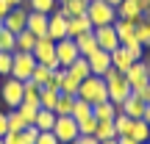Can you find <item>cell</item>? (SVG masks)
Here are the masks:
<instances>
[{"label":"cell","instance_id":"6da1fadb","mask_svg":"<svg viewBox=\"0 0 150 144\" xmlns=\"http://www.w3.org/2000/svg\"><path fill=\"white\" fill-rule=\"evenodd\" d=\"M103 80H106V91H108V100L114 103V105H120V103L125 100V97L131 94V83H128V78H125L120 70H108L106 75H103ZM122 111V108H120Z\"/></svg>","mask_w":150,"mask_h":144},{"label":"cell","instance_id":"7a4b0ae2","mask_svg":"<svg viewBox=\"0 0 150 144\" xmlns=\"http://www.w3.org/2000/svg\"><path fill=\"white\" fill-rule=\"evenodd\" d=\"M86 17H89L92 28H103V25H114L117 20V8L106 0H89L86 6Z\"/></svg>","mask_w":150,"mask_h":144},{"label":"cell","instance_id":"3957f363","mask_svg":"<svg viewBox=\"0 0 150 144\" xmlns=\"http://www.w3.org/2000/svg\"><path fill=\"white\" fill-rule=\"evenodd\" d=\"M78 97H81V100H86L89 105H97V103L108 100L106 80L97 78V75H89L86 80H81V86H78Z\"/></svg>","mask_w":150,"mask_h":144},{"label":"cell","instance_id":"277c9868","mask_svg":"<svg viewBox=\"0 0 150 144\" xmlns=\"http://www.w3.org/2000/svg\"><path fill=\"white\" fill-rule=\"evenodd\" d=\"M0 97H3V103L8 105V111H14V108H20L22 97H25V83L17 78H3V83H0Z\"/></svg>","mask_w":150,"mask_h":144},{"label":"cell","instance_id":"5b68a950","mask_svg":"<svg viewBox=\"0 0 150 144\" xmlns=\"http://www.w3.org/2000/svg\"><path fill=\"white\" fill-rule=\"evenodd\" d=\"M33 58L36 64L47 67V70H59V58H56V42L50 36L36 39V47H33Z\"/></svg>","mask_w":150,"mask_h":144},{"label":"cell","instance_id":"8992f818","mask_svg":"<svg viewBox=\"0 0 150 144\" xmlns=\"http://www.w3.org/2000/svg\"><path fill=\"white\" fill-rule=\"evenodd\" d=\"M125 78H128V83H131V91L139 94L142 100H145V89H147V83H150V75H147L145 61H134L131 70L125 72Z\"/></svg>","mask_w":150,"mask_h":144},{"label":"cell","instance_id":"52a82bcc","mask_svg":"<svg viewBox=\"0 0 150 144\" xmlns=\"http://www.w3.org/2000/svg\"><path fill=\"white\" fill-rule=\"evenodd\" d=\"M53 136L59 139L61 144H70L78 139V119L75 117H56V125H53Z\"/></svg>","mask_w":150,"mask_h":144},{"label":"cell","instance_id":"ba28073f","mask_svg":"<svg viewBox=\"0 0 150 144\" xmlns=\"http://www.w3.org/2000/svg\"><path fill=\"white\" fill-rule=\"evenodd\" d=\"M33 70H36V58H33V53H14L11 78H17V80H22V83H25V80L31 78Z\"/></svg>","mask_w":150,"mask_h":144},{"label":"cell","instance_id":"9c48e42d","mask_svg":"<svg viewBox=\"0 0 150 144\" xmlns=\"http://www.w3.org/2000/svg\"><path fill=\"white\" fill-rule=\"evenodd\" d=\"M78 55H81V53H78L75 39L67 36V39H59V42H56V58H59V67H64V70H67V67H70Z\"/></svg>","mask_w":150,"mask_h":144},{"label":"cell","instance_id":"30bf717a","mask_svg":"<svg viewBox=\"0 0 150 144\" xmlns=\"http://www.w3.org/2000/svg\"><path fill=\"white\" fill-rule=\"evenodd\" d=\"M25 25H28V8L25 6H14V8L3 17V28H8L11 33L25 31Z\"/></svg>","mask_w":150,"mask_h":144},{"label":"cell","instance_id":"8fae6325","mask_svg":"<svg viewBox=\"0 0 150 144\" xmlns=\"http://www.w3.org/2000/svg\"><path fill=\"white\" fill-rule=\"evenodd\" d=\"M95 42H97V50H106V53L117 50V47H120V39H117V31H114V25L95 28Z\"/></svg>","mask_w":150,"mask_h":144},{"label":"cell","instance_id":"7c38bea8","mask_svg":"<svg viewBox=\"0 0 150 144\" xmlns=\"http://www.w3.org/2000/svg\"><path fill=\"white\" fill-rule=\"evenodd\" d=\"M114 31H117V39H120V44L122 47H131V44H136L139 39H136V22H131V20H114Z\"/></svg>","mask_w":150,"mask_h":144},{"label":"cell","instance_id":"4fadbf2b","mask_svg":"<svg viewBox=\"0 0 150 144\" xmlns=\"http://www.w3.org/2000/svg\"><path fill=\"white\" fill-rule=\"evenodd\" d=\"M47 36L53 39V42L67 39V14L61 8H56L53 14H50V20H47Z\"/></svg>","mask_w":150,"mask_h":144},{"label":"cell","instance_id":"5bb4252c","mask_svg":"<svg viewBox=\"0 0 150 144\" xmlns=\"http://www.w3.org/2000/svg\"><path fill=\"white\" fill-rule=\"evenodd\" d=\"M86 61H89L92 75H97V78H103L111 70V53H106V50H95L92 55H86Z\"/></svg>","mask_w":150,"mask_h":144},{"label":"cell","instance_id":"9a60e30c","mask_svg":"<svg viewBox=\"0 0 150 144\" xmlns=\"http://www.w3.org/2000/svg\"><path fill=\"white\" fill-rule=\"evenodd\" d=\"M145 105H147V103L142 100L139 94H134V91H131V94L125 97L122 103H120L122 114H125V117H131V119H142V114H145Z\"/></svg>","mask_w":150,"mask_h":144},{"label":"cell","instance_id":"2e32d148","mask_svg":"<svg viewBox=\"0 0 150 144\" xmlns=\"http://www.w3.org/2000/svg\"><path fill=\"white\" fill-rule=\"evenodd\" d=\"M47 20H50V14H39V11H28V31L33 33L36 39H42V36H47Z\"/></svg>","mask_w":150,"mask_h":144},{"label":"cell","instance_id":"e0dca14e","mask_svg":"<svg viewBox=\"0 0 150 144\" xmlns=\"http://www.w3.org/2000/svg\"><path fill=\"white\" fill-rule=\"evenodd\" d=\"M142 6H139V0H122V3L117 6V17L120 20H131V22H139L142 20Z\"/></svg>","mask_w":150,"mask_h":144},{"label":"cell","instance_id":"ac0fdd59","mask_svg":"<svg viewBox=\"0 0 150 144\" xmlns=\"http://www.w3.org/2000/svg\"><path fill=\"white\" fill-rule=\"evenodd\" d=\"M86 31H95L86 14H81V17H67V36H70V39L81 36V33H86Z\"/></svg>","mask_w":150,"mask_h":144},{"label":"cell","instance_id":"d6986e66","mask_svg":"<svg viewBox=\"0 0 150 144\" xmlns=\"http://www.w3.org/2000/svg\"><path fill=\"white\" fill-rule=\"evenodd\" d=\"M131 64H134V58H131V53L122 47V44H120L117 50H111V67H114V70H120V72L125 75V72L131 70Z\"/></svg>","mask_w":150,"mask_h":144},{"label":"cell","instance_id":"ffe728a7","mask_svg":"<svg viewBox=\"0 0 150 144\" xmlns=\"http://www.w3.org/2000/svg\"><path fill=\"white\" fill-rule=\"evenodd\" d=\"M67 72H70V78H75L81 83V80H86L92 75V70H89V61H86V55H78V58L72 61L70 67H67Z\"/></svg>","mask_w":150,"mask_h":144},{"label":"cell","instance_id":"44dd1931","mask_svg":"<svg viewBox=\"0 0 150 144\" xmlns=\"http://www.w3.org/2000/svg\"><path fill=\"white\" fill-rule=\"evenodd\" d=\"M120 114V105H114L111 100H103V103H97V105H92V117L100 122V119H114Z\"/></svg>","mask_w":150,"mask_h":144},{"label":"cell","instance_id":"7402d4cb","mask_svg":"<svg viewBox=\"0 0 150 144\" xmlns=\"http://www.w3.org/2000/svg\"><path fill=\"white\" fill-rule=\"evenodd\" d=\"M75 44H78V53L81 55H92L97 50V42H95V31H86L81 36H75Z\"/></svg>","mask_w":150,"mask_h":144},{"label":"cell","instance_id":"603a6c76","mask_svg":"<svg viewBox=\"0 0 150 144\" xmlns=\"http://www.w3.org/2000/svg\"><path fill=\"white\" fill-rule=\"evenodd\" d=\"M131 139H136L139 144H147L150 141V125L145 122V119H134V122H131Z\"/></svg>","mask_w":150,"mask_h":144},{"label":"cell","instance_id":"cb8c5ba5","mask_svg":"<svg viewBox=\"0 0 150 144\" xmlns=\"http://www.w3.org/2000/svg\"><path fill=\"white\" fill-rule=\"evenodd\" d=\"M61 91L59 89H50V86H45V89H39V105L47 108V111H56V103H59Z\"/></svg>","mask_w":150,"mask_h":144},{"label":"cell","instance_id":"d4e9b609","mask_svg":"<svg viewBox=\"0 0 150 144\" xmlns=\"http://www.w3.org/2000/svg\"><path fill=\"white\" fill-rule=\"evenodd\" d=\"M25 6L28 11H39V14H53L56 8H59V0H25Z\"/></svg>","mask_w":150,"mask_h":144},{"label":"cell","instance_id":"484cf974","mask_svg":"<svg viewBox=\"0 0 150 144\" xmlns=\"http://www.w3.org/2000/svg\"><path fill=\"white\" fill-rule=\"evenodd\" d=\"M33 47H36V36H33L28 28L17 33V50L14 53H33Z\"/></svg>","mask_w":150,"mask_h":144},{"label":"cell","instance_id":"4316f807","mask_svg":"<svg viewBox=\"0 0 150 144\" xmlns=\"http://www.w3.org/2000/svg\"><path fill=\"white\" fill-rule=\"evenodd\" d=\"M50 75H53V70H47V67L36 64V70L31 72V78H28V83H33L36 89H45V86L50 83Z\"/></svg>","mask_w":150,"mask_h":144},{"label":"cell","instance_id":"83f0119b","mask_svg":"<svg viewBox=\"0 0 150 144\" xmlns=\"http://www.w3.org/2000/svg\"><path fill=\"white\" fill-rule=\"evenodd\" d=\"M95 139H97V141H108V139H117V130H114V119H100V122H97Z\"/></svg>","mask_w":150,"mask_h":144},{"label":"cell","instance_id":"f1b7e54d","mask_svg":"<svg viewBox=\"0 0 150 144\" xmlns=\"http://www.w3.org/2000/svg\"><path fill=\"white\" fill-rule=\"evenodd\" d=\"M33 125H36L39 130H53V125H56V111L39 108V114H36V119H33Z\"/></svg>","mask_w":150,"mask_h":144},{"label":"cell","instance_id":"f546056e","mask_svg":"<svg viewBox=\"0 0 150 144\" xmlns=\"http://www.w3.org/2000/svg\"><path fill=\"white\" fill-rule=\"evenodd\" d=\"M86 6H89V0H67L59 8L64 11L67 17H81V14H86Z\"/></svg>","mask_w":150,"mask_h":144},{"label":"cell","instance_id":"4dcf8cb0","mask_svg":"<svg viewBox=\"0 0 150 144\" xmlns=\"http://www.w3.org/2000/svg\"><path fill=\"white\" fill-rule=\"evenodd\" d=\"M14 50H17V33L3 28L0 31V53H14Z\"/></svg>","mask_w":150,"mask_h":144},{"label":"cell","instance_id":"1f68e13d","mask_svg":"<svg viewBox=\"0 0 150 144\" xmlns=\"http://www.w3.org/2000/svg\"><path fill=\"white\" fill-rule=\"evenodd\" d=\"M72 105H75V97L72 94H61L59 103H56V117H70Z\"/></svg>","mask_w":150,"mask_h":144},{"label":"cell","instance_id":"d6a6232c","mask_svg":"<svg viewBox=\"0 0 150 144\" xmlns=\"http://www.w3.org/2000/svg\"><path fill=\"white\" fill-rule=\"evenodd\" d=\"M136 39H139V44H142L145 50L150 47V22L145 20V17L136 22Z\"/></svg>","mask_w":150,"mask_h":144},{"label":"cell","instance_id":"836d02e7","mask_svg":"<svg viewBox=\"0 0 150 144\" xmlns=\"http://www.w3.org/2000/svg\"><path fill=\"white\" fill-rule=\"evenodd\" d=\"M70 117H75L81 122V119H86V117H92V105L86 100H81V97H75V105H72V114Z\"/></svg>","mask_w":150,"mask_h":144},{"label":"cell","instance_id":"e575fe53","mask_svg":"<svg viewBox=\"0 0 150 144\" xmlns=\"http://www.w3.org/2000/svg\"><path fill=\"white\" fill-rule=\"evenodd\" d=\"M131 122H134V119L125 117V114L120 111L117 117H114V130H117V136H128L131 133Z\"/></svg>","mask_w":150,"mask_h":144},{"label":"cell","instance_id":"d590c367","mask_svg":"<svg viewBox=\"0 0 150 144\" xmlns=\"http://www.w3.org/2000/svg\"><path fill=\"white\" fill-rule=\"evenodd\" d=\"M28 128V122L20 117V111H8V133H20V130H25Z\"/></svg>","mask_w":150,"mask_h":144},{"label":"cell","instance_id":"8d00e7d4","mask_svg":"<svg viewBox=\"0 0 150 144\" xmlns=\"http://www.w3.org/2000/svg\"><path fill=\"white\" fill-rule=\"evenodd\" d=\"M78 80H75V78H70V72H67L64 75V80H61V86H59V91H61V94H72V97H78Z\"/></svg>","mask_w":150,"mask_h":144},{"label":"cell","instance_id":"74e56055","mask_svg":"<svg viewBox=\"0 0 150 144\" xmlns=\"http://www.w3.org/2000/svg\"><path fill=\"white\" fill-rule=\"evenodd\" d=\"M95 130H97V119L95 117H86V119L78 122V133L81 136H95Z\"/></svg>","mask_w":150,"mask_h":144},{"label":"cell","instance_id":"f35d334b","mask_svg":"<svg viewBox=\"0 0 150 144\" xmlns=\"http://www.w3.org/2000/svg\"><path fill=\"white\" fill-rule=\"evenodd\" d=\"M14 67V53H0V78H8Z\"/></svg>","mask_w":150,"mask_h":144},{"label":"cell","instance_id":"ab89813d","mask_svg":"<svg viewBox=\"0 0 150 144\" xmlns=\"http://www.w3.org/2000/svg\"><path fill=\"white\" fill-rule=\"evenodd\" d=\"M3 144H33V141L25 136V130H20V133H6L3 136Z\"/></svg>","mask_w":150,"mask_h":144},{"label":"cell","instance_id":"60d3db41","mask_svg":"<svg viewBox=\"0 0 150 144\" xmlns=\"http://www.w3.org/2000/svg\"><path fill=\"white\" fill-rule=\"evenodd\" d=\"M125 50L131 53V58H134V61H145V47H142L139 42H136V44H131V47H125Z\"/></svg>","mask_w":150,"mask_h":144},{"label":"cell","instance_id":"b9f144b4","mask_svg":"<svg viewBox=\"0 0 150 144\" xmlns=\"http://www.w3.org/2000/svg\"><path fill=\"white\" fill-rule=\"evenodd\" d=\"M36 144H61V141L53 136V130H42V133H39V139H36Z\"/></svg>","mask_w":150,"mask_h":144},{"label":"cell","instance_id":"7bdbcfd3","mask_svg":"<svg viewBox=\"0 0 150 144\" xmlns=\"http://www.w3.org/2000/svg\"><path fill=\"white\" fill-rule=\"evenodd\" d=\"M8 133V111H0V139Z\"/></svg>","mask_w":150,"mask_h":144},{"label":"cell","instance_id":"ee69618b","mask_svg":"<svg viewBox=\"0 0 150 144\" xmlns=\"http://www.w3.org/2000/svg\"><path fill=\"white\" fill-rule=\"evenodd\" d=\"M75 144H100L95 139V136H78V139H75Z\"/></svg>","mask_w":150,"mask_h":144},{"label":"cell","instance_id":"f6af8a7d","mask_svg":"<svg viewBox=\"0 0 150 144\" xmlns=\"http://www.w3.org/2000/svg\"><path fill=\"white\" fill-rule=\"evenodd\" d=\"M117 144H139V141L131 139V136H117Z\"/></svg>","mask_w":150,"mask_h":144},{"label":"cell","instance_id":"bcb514c9","mask_svg":"<svg viewBox=\"0 0 150 144\" xmlns=\"http://www.w3.org/2000/svg\"><path fill=\"white\" fill-rule=\"evenodd\" d=\"M8 11H11V6L6 3V0H0V17H6V14H8Z\"/></svg>","mask_w":150,"mask_h":144},{"label":"cell","instance_id":"7dc6e473","mask_svg":"<svg viewBox=\"0 0 150 144\" xmlns=\"http://www.w3.org/2000/svg\"><path fill=\"white\" fill-rule=\"evenodd\" d=\"M142 119H145V122L150 125V105H145V114H142Z\"/></svg>","mask_w":150,"mask_h":144},{"label":"cell","instance_id":"c3c4849f","mask_svg":"<svg viewBox=\"0 0 150 144\" xmlns=\"http://www.w3.org/2000/svg\"><path fill=\"white\" fill-rule=\"evenodd\" d=\"M6 3H8L11 8H14V6H22V3H25V0H6Z\"/></svg>","mask_w":150,"mask_h":144},{"label":"cell","instance_id":"681fc988","mask_svg":"<svg viewBox=\"0 0 150 144\" xmlns=\"http://www.w3.org/2000/svg\"><path fill=\"white\" fill-rule=\"evenodd\" d=\"M145 103L150 105V83H147V89H145Z\"/></svg>","mask_w":150,"mask_h":144},{"label":"cell","instance_id":"f907efd6","mask_svg":"<svg viewBox=\"0 0 150 144\" xmlns=\"http://www.w3.org/2000/svg\"><path fill=\"white\" fill-rule=\"evenodd\" d=\"M139 6H142V11H145V8H150V0H139Z\"/></svg>","mask_w":150,"mask_h":144},{"label":"cell","instance_id":"816d5d0a","mask_svg":"<svg viewBox=\"0 0 150 144\" xmlns=\"http://www.w3.org/2000/svg\"><path fill=\"white\" fill-rule=\"evenodd\" d=\"M106 3H111V6H114V8H117V6H120V3H122V0H106Z\"/></svg>","mask_w":150,"mask_h":144},{"label":"cell","instance_id":"f5cc1de1","mask_svg":"<svg viewBox=\"0 0 150 144\" xmlns=\"http://www.w3.org/2000/svg\"><path fill=\"white\" fill-rule=\"evenodd\" d=\"M142 17H145V20L150 22V8H145V14H142Z\"/></svg>","mask_w":150,"mask_h":144},{"label":"cell","instance_id":"db71d44e","mask_svg":"<svg viewBox=\"0 0 150 144\" xmlns=\"http://www.w3.org/2000/svg\"><path fill=\"white\" fill-rule=\"evenodd\" d=\"M100 144H117V139H108V141H100Z\"/></svg>","mask_w":150,"mask_h":144},{"label":"cell","instance_id":"11a10c76","mask_svg":"<svg viewBox=\"0 0 150 144\" xmlns=\"http://www.w3.org/2000/svg\"><path fill=\"white\" fill-rule=\"evenodd\" d=\"M145 67H147V75H150V58H145Z\"/></svg>","mask_w":150,"mask_h":144},{"label":"cell","instance_id":"9f6ffc18","mask_svg":"<svg viewBox=\"0 0 150 144\" xmlns=\"http://www.w3.org/2000/svg\"><path fill=\"white\" fill-rule=\"evenodd\" d=\"M0 31H3V17H0Z\"/></svg>","mask_w":150,"mask_h":144},{"label":"cell","instance_id":"6f0895ef","mask_svg":"<svg viewBox=\"0 0 150 144\" xmlns=\"http://www.w3.org/2000/svg\"><path fill=\"white\" fill-rule=\"evenodd\" d=\"M64 3H67V0H59V6H64Z\"/></svg>","mask_w":150,"mask_h":144},{"label":"cell","instance_id":"680465c9","mask_svg":"<svg viewBox=\"0 0 150 144\" xmlns=\"http://www.w3.org/2000/svg\"><path fill=\"white\" fill-rule=\"evenodd\" d=\"M0 83H3V78H0Z\"/></svg>","mask_w":150,"mask_h":144},{"label":"cell","instance_id":"91938a15","mask_svg":"<svg viewBox=\"0 0 150 144\" xmlns=\"http://www.w3.org/2000/svg\"><path fill=\"white\" fill-rule=\"evenodd\" d=\"M0 144H3V139H0Z\"/></svg>","mask_w":150,"mask_h":144},{"label":"cell","instance_id":"94428289","mask_svg":"<svg viewBox=\"0 0 150 144\" xmlns=\"http://www.w3.org/2000/svg\"><path fill=\"white\" fill-rule=\"evenodd\" d=\"M70 144H75V141H70Z\"/></svg>","mask_w":150,"mask_h":144},{"label":"cell","instance_id":"6125c7cd","mask_svg":"<svg viewBox=\"0 0 150 144\" xmlns=\"http://www.w3.org/2000/svg\"><path fill=\"white\" fill-rule=\"evenodd\" d=\"M147 144H150V141H147Z\"/></svg>","mask_w":150,"mask_h":144}]
</instances>
